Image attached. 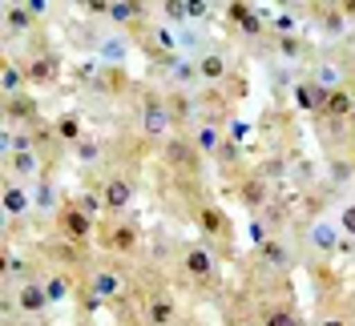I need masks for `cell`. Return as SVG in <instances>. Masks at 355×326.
<instances>
[{"mask_svg":"<svg viewBox=\"0 0 355 326\" xmlns=\"http://www.w3.org/2000/svg\"><path fill=\"white\" fill-rule=\"evenodd\" d=\"M307 242L319 250V254H335V250L343 246V230H339V226H331L327 217H319V221H311Z\"/></svg>","mask_w":355,"mask_h":326,"instance_id":"cell-1","label":"cell"},{"mask_svg":"<svg viewBox=\"0 0 355 326\" xmlns=\"http://www.w3.org/2000/svg\"><path fill=\"white\" fill-rule=\"evenodd\" d=\"M12 302L21 306L24 314H44V310L53 306V302H49V294H44V282H33V278L17 286V294H12Z\"/></svg>","mask_w":355,"mask_h":326,"instance_id":"cell-2","label":"cell"},{"mask_svg":"<svg viewBox=\"0 0 355 326\" xmlns=\"http://www.w3.org/2000/svg\"><path fill=\"white\" fill-rule=\"evenodd\" d=\"M28 210H33V190L21 185L17 177H8V181H4V214L21 217V214H28Z\"/></svg>","mask_w":355,"mask_h":326,"instance_id":"cell-3","label":"cell"},{"mask_svg":"<svg viewBox=\"0 0 355 326\" xmlns=\"http://www.w3.org/2000/svg\"><path fill=\"white\" fill-rule=\"evenodd\" d=\"M61 230H65L73 242H89V234H93V217H89L81 206H69V210H61Z\"/></svg>","mask_w":355,"mask_h":326,"instance_id":"cell-4","label":"cell"},{"mask_svg":"<svg viewBox=\"0 0 355 326\" xmlns=\"http://www.w3.org/2000/svg\"><path fill=\"white\" fill-rule=\"evenodd\" d=\"M141 129H146V137H166L170 133V113H166L162 101H146V109H141Z\"/></svg>","mask_w":355,"mask_h":326,"instance_id":"cell-5","label":"cell"},{"mask_svg":"<svg viewBox=\"0 0 355 326\" xmlns=\"http://www.w3.org/2000/svg\"><path fill=\"white\" fill-rule=\"evenodd\" d=\"M101 201H105V210L121 214V210L133 201V185L125 181V177H110V181H105V190H101Z\"/></svg>","mask_w":355,"mask_h":326,"instance_id":"cell-6","label":"cell"},{"mask_svg":"<svg viewBox=\"0 0 355 326\" xmlns=\"http://www.w3.org/2000/svg\"><path fill=\"white\" fill-rule=\"evenodd\" d=\"M182 266L190 270V278L206 282V278L214 274V254H210V250H202V246H190V250H186V258H182Z\"/></svg>","mask_w":355,"mask_h":326,"instance_id":"cell-7","label":"cell"},{"mask_svg":"<svg viewBox=\"0 0 355 326\" xmlns=\"http://www.w3.org/2000/svg\"><path fill=\"white\" fill-rule=\"evenodd\" d=\"M4 161H8V174L12 177H28V181L41 177V157L33 150H21V153H12V157H4Z\"/></svg>","mask_w":355,"mask_h":326,"instance_id":"cell-8","label":"cell"},{"mask_svg":"<svg viewBox=\"0 0 355 326\" xmlns=\"http://www.w3.org/2000/svg\"><path fill=\"white\" fill-rule=\"evenodd\" d=\"M323 113H327V117H355V93L352 89H335V93H327Z\"/></svg>","mask_w":355,"mask_h":326,"instance_id":"cell-9","label":"cell"},{"mask_svg":"<svg viewBox=\"0 0 355 326\" xmlns=\"http://www.w3.org/2000/svg\"><path fill=\"white\" fill-rule=\"evenodd\" d=\"M89 294H97L101 302H105V298H113V294H121V282H117V274H113V270H93Z\"/></svg>","mask_w":355,"mask_h":326,"instance_id":"cell-10","label":"cell"},{"mask_svg":"<svg viewBox=\"0 0 355 326\" xmlns=\"http://www.w3.org/2000/svg\"><path fill=\"white\" fill-rule=\"evenodd\" d=\"M146 314H150L154 326H170L174 323V298H170V294H154L150 306H146Z\"/></svg>","mask_w":355,"mask_h":326,"instance_id":"cell-11","label":"cell"},{"mask_svg":"<svg viewBox=\"0 0 355 326\" xmlns=\"http://www.w3.org/2000/svg\"><path fill=\"white\" fill-rule=\"evenodd\" d=\"M28 81L33 85H53V77H57V61L53 57H37V61H28Z\"/></svg>","mask_w":355,"mask_h":326,"instance_id":"cell-12","label":"cell"},{"mask_svg":"<svg viewBox=\"0 0 355 326\" xmlns=\"http://www.w3.org/2000/svg\"><path fill=\"white\" fill-rule=\"evenodd\" d=\"M24 81H28V73H24L21 65H12V61H8V65H4V73H0V89H4V97L12 101V97L21 93Z\"/></svg>","mask_w":355,"mask_h":326,"instance_id":"cell-13","label":"cell"},{"mask_svg":"<svg viewBox=\"0 0 355 326\" xmlns=\"http://www.w3.org/2000/svg\"><path fill=\"white\" fill-rule=\"evenodd\" d=\"M198 77L202 81H222L226 77V57L222 53H206L198 61Z\"/></svg>","mask_w":355,"mask_h":326,"instance_id":"cell-14","label":"cell"},{"mask_svg":"<svg viewBox=\"0 0 355 326\" xmlns=\"http://www.w3.org/2000/svg\"><path fill=\"white\" fill-rule=\"evenodd\" d=\"M33 21H37V12L28 4H8L4 8V24L8 28H33Z\"/></svg>","mask_w":355,"mask_h":326,"instance_id":"cell-15","label":"cell"},{"mask_svg":"<svg viewBox=\"0 0 355 326\" xmlns=\"http://www.w3.org/2000/svg\"><path fill=\"white\" fill-rule=\"evenodd\" d=\"M194 150L198 153H222V133L214 129V125H202V129L194 133Z\"/></svg>","mask_w":355,"mask_h":326,"instance_id":"cell-16","label":"cell"},{"mask_svg":"<svg viewBox=\"0 0 355 326\" xmlns=\"http://www.w3.org/2000/svg\"><path fill=\"white\" fill-rule=\"evenodd\" d=\"M41 282H44V294H49V302H65V298H69V278L61 274V270H57V274H44Z\"/></svg>","mask_w":355,"mask_h":326,"instance_id":"cell-17","label":"cell"},{"mask_svg":"<svg viewBox=\"0 0 355 326\" xmlns=\"http://www.w3.org/2000/svg\"><path fill=\"white\" fill-rule=\"evenodd\" d=\"M230 21H239L246 33H259V28H263V17H259V12H250L246 4H230Z\"/></svg>","mask_w":355,"mask_h":326,"instance_id":"cell-18","label":"cell"},{"mask_svg":"<svg viewBox=\"0 0 355 326\" xmlns=\"http://www.w3.org/2000/svg\"><path fill=\"white\" fill-rule=\"evenodd\" d=\"M137 12H141V4H133V0H113V4H110V12H105V17H110L113 24H125V21H133Z\"/></svg>","mask_w":355,"mask_h":326,"instance_id":"cell-19","label":"cell"},{"mask_svg":"<svg viewBox=\"0 0 355 326\" xmlns=\"http://www.w3.org/2000/svg\"><path fill=\"white\" fill-rule=\"evenodd\" d=\"M110 246L113 250H121V254H130L133 246H137V234H133L130 226H117V230L110 234Z\"/></svg>","mask_w":355,"mask_h":326,"instance_id":"cell-20","label":"cell"},{"mask_svg":"<svg viewBox=\"0 0 355 326\" xmlns=\"http://www.w3.org/2000/svg\"><path fill=\"white\" fill-rule=\"evenodd\" d=\"M198 217H202V230H206V234H222V230H226V217H222L214 206H202Z\"/></svg>","mask_w":355,"mask_h":326,"instance_id":"cell-21","label":"cell"},{"mask_svg":"<svg viewBox=\"0 0 355 326\" xmlns=\"http://www.w3.org/2000/svg\"><path fill=\"white\" fill-rule=\"evenodd\" d=\"M33 113H37V101H33V97H12V101H8V117H12V121H24V117H33Z\"/></svg>","mask_w":355,"mask_h":326,"instance_id":"cell-22","label":"cell"},{"mask_svg":"<svg viewBox=\"0 0 355 326\" xmlns=\"http://www.w3.org/2000/svg\"><path fill=\"white\" fill-rule=\"evenodd\" d=\"M28 270H33V266H28L24 258H17V254H4V278H24V282H28Z\"/></svg>","mask_w":355,"mask_h":326,"instance_id":"cell-23","label":"cell"},{"mask_svg":"<svg viewBox=\"0 0 355 326\" xmlns=\"http://www.w3.org/2000/svg\"><path fill=\"white\" fill-rule=\"evenodd\" d=\"M57 133H61L65 141H77V145H81V125H77V117H61V121H57Z\"/></svg>","mask_w":355,"mask_h":326,"instance_id":"cell-24","label":"cell"},{"mask_svg":"<svg viewBox=\"0 0 355 326\" xmlns=\"http://www.w3.org/2000/svg\"><path fill=\"white\" fill-rule=\"evenodd\" d=\"M339 230H343L347 238H355V201L339 206Z\"/></svg>","mask_w":355,"mask_h":326,"instance_id":"cell-25","label":"cell"},{"mask_svg":"<svg viewBox=\"0 0 355 326\" xmlns=\"http://www.w3.org/2000/svg\"><path fill=\"white\" fill-rule=\"evenodd\" d=\"M263 258L270 262V266H287V250H283L279 242L270 238V242H266V246H263Z\"/></svg>","mask_w":355,"mask_h":326,"instance_id":"cell-26","label":"cell"},{"mask_svg":"<svg viewBox=\"0 0 355 326\" xmlns=\"http://www.w3.org/2000/svg\"><path fill=\"white\" fill-rule=\"evenodd\" d=\"M295 101H299V109H319V97H315V89L307 85H295Z\"/></svg>","mask_w":355,"mask_h":326,"instance_id":"cell-27","label":"cell"},{"mask_svg":"<svg viewBox=\"0 0 355 326\" xmlns=\"http://www.w3.org/2000/svg\"><path fill=\"white\" fill-rule=\"evenodd\" d=\"M263 326H299V318H295L291 310H270L263 318Z\"/></svg>","mask_w":355,"mask_h":326,"instance_id":"cell-28","label":"cell"},{"mask_svg":"<svg viewBox=\"0 0 355 326\" xmlns=\"http://www.w3.org/2000/svg\"><path fill=\"white\" fill-rule=\"evenodd\" d=\"M246 238L254 242L259 250H263L266 242H270V238H266V226H263V221H259V217H250V226H246Z\"/></svg>","mask_w":355,"mask_h":326,"instance_id":"cell-29","label":"cell"},{"mask_svg":"<svg viewBox=\"0 0 355 326\" xmlns=\"http://www.w3.org/2000/svg\"><path fill=\"white\" fill-rule=\"evenodd\" d=\"M243 197H246V206H263V197H266L263 181H246V185H243Z\"/></svg>","mask_w":355,"mask_h":326,"instance_id":"cell-30","label":"cell"},{"mask_svg":"<svg viewBox=\"0 0 355 326\" xmlns=\"http://www.w3.org/2000/svg\"><path fill=\"white\" fill-rule=\"evenodd\" d=\"M174 81H182V85H186V81H202L198 65H194V61H182V65H174Z\"/></svg>","mask_w":355,"mask_h":326,"instance_id":"cell-31","label":"cell"},{"mask_svg":"<svg viewBox=\"0 0 355 326\" xmlns=\"http://www.w3.org/2000/svg\"><path fill=\"white\" fill-rule=\"evenodd\" d=\"M81 210H85V214H97V210H105V201L97 194H89V197H81Z\"/></svg>","mask_w":355,"mask_h":326,"instance_id":"cell-32","label":"cell"},{"mask_svg":"<svg viewBox=\"0 0 355 326\" xmlns=\"http://www.w3.org/2000/svg\"><path fill=\"white\" fill-rule=\"evenodd\" d=\"M101 53H105L110 61H121V57H125V48H121V41H105V48H101Z\"/></svg>","mask_w":355,"mask_h":326,"instance_id":"cell-33","label":"cell"},{"mask_svg":"<svg viewBox=\"0 0 355 326\" xmlns=\"http://www.w3.org/2000/svg\"><path fill=\"white\" fill-rule=\"evenodd\" d=\"M77 153H81V161H97V157H101V150H97V145H89V141H81Z\"/></svg>","mask_w":355,"mask_h":326,"instance_id":"cell-34","label":"cell"},{"mask_svg":"<svg viewBox=\"0 0 355 326\" xmlns=\"http://www.w3.org/2000/svg\"><path fill=\"white\" fill-rule=\"evenodd\" d=\"M279 53H283V57H299V41H295V37H283Z\"/></svg>","mask_w":355,"mask_h":326,"instance_id":"cell-35","label":"cell"},{"mask_svg":"<svg viewBox=\"0 0 355 326\" xmlns=\"http://www.w3.org/2000/svg\"><path fill=\"white\" fill-rule=\"evenodd\" d=\"M275 28H279V33H291V28H295V17H275Z\"/></svg>","mask_w":355,"mask_h":326,"instance_id":"cell-36","label":"cell"},{"mask_svg":"<svg viewBox=\"0 0 355 326\" xmlns=\"http://www.w3.org/2000/svg\"><path fill=\"white\" fill-rule=\"evenodd\" d=\"M319 326H347L343 318H327V323H319Z\"/></svg>","mask_w":355,"mask_h":326,"instance_id":"cell-37","label":"cell"},{"mask_svg":"<svg viewBox=\"0 0 355 326\" xmlns=\"http://www.w3.org/2000/svg\"><path fill=\"white\" fill-rule=\"evenodd\" d=\"M239 326H254V323H239Z\"/></svg>","mask_w":355,"mask_h":326,"instance_id":"cell-38","label":"cell"}]
</instances>
